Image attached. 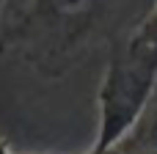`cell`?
I'll list each match as a JSON object with an SVG mask.
<instances>
[{
    "mask_svg": "<svg viewBox=\"0 0 157 154\" xmlns=\"http://www.w3.org/2000/svg\"><path fill=\"white\" fill-rule=\"evenodd\" d=\"M130 33H132L141 44H146V47L157 55V3H155V6H149V11L138 19V25H135Z\"/></svg>",
    "mask_w": 157,
    "mask_h": 154,
    "instance_id": "4",
    "label": "cell"
},
{
    "mask_svg": "<svg viewBox=\"0 0 157 154\" xmlns=\"http://www.w3.org/2000/svg\"><path fill=\"white\" fill-rule=\"evenodd\" d=\"M0 154H14V152H11V149H8V143H6L3 138H0Z\"/></svg>",
    "mask_w": 157,
    "mask_h": 154,
    "instance_id": "5",
    "label": "cell"
},
{
    "mask_svg": "<svg viewBox=\"0 0 157 154\" xmlns=\"http://www.w3.org/2000/svg\"><path fill=\"white\" fill-rule=\"evenodd\" d=\"M157 91V55L141 44L130 30L113 39L110 61L99 85V130L97 149L116 146L141 118Z\"/></svg>",
    "mask_w": 157,
    "mask_h": 154,
    "instance_id": "2",
    "label": "cell"
},
{
    "mask_svg": "<svg viewBox=\"0 0 157 154\" xmlns=\"http://www.w3.org/2000/svg\"><path fill=\"white\" fill-rule=\"evenodd\" d=\"M138 8V0H28L0 39L41 74H63L80 52L94 47Z\"/></svg>",
    "mask_w": 157,
    "mask_h": 154,
    "instance_id": "1",
    "label": "cell"
},
{
    "mask_svg": "<svg viewBox=\"0 0 157 154\" xmlns=\"http://www.w3.org/2000/svg\"><path fill=\"white\" fill-rule=\"evenodd\" d=\"M6 3H8V0H0V14H3V6H6Z\"/></svg>",
    "mask_w": 157,
    "mask_h": 154,
    "instance_id": "6",
    "label": "cell"
},
{
    "mask_svg": "<svg viewBox=\"0 0 157 154\" xmlns=\"http://www.w3.org/2000/svg\"><path fill=\"white\" fill-rule=\"evenodd\" d=\"M119 146L127 154H157V91L152 94L135 127L119 141Z\"/></svg>",
    "mask_w": 157,
    "mask_h": 154,
    "instance_id": "3",
    "label": "cell"
}]
</instances>
